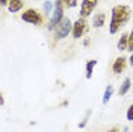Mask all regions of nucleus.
<instances>
[{"instance_id": "f257e3e1", "label": "nucleus", "mask_w": 133, "mask_h": 132, "mask_svg": "<svg viewBox=\"0 0 133 132\" xmlns=\"http://www.w3.org/2000/svg\"><path fill=\"white\" fill-rule=\"evenodd\" d=\"M132 18V8L129 5H115L110 11V20H109V33L115 35L124 27Z\"/></svg>"}, {"instance_id": "9d476101", "label": "nucleus", "mask_w": 133, "mask_h": 132, "mask_svg": "<svg viewBox=\"0 0 133 132\" xmlns=\"http://www.w3.org/2000/svg\"><path fill=\"white\" fill-rule=\"evenodd\" d=\"M104 21H106V14L104 12H98L92 17V26L95 29H101L104 26Z\"/></svg>"}, {"instance_id": "0eeeda50", "label": "nucleus", "mask_w": 133, "mask_h": 132, "mask_svg": "<svg viewBox=\"0 0 133 132\" xmlns=\"http://www.w3.org/2000/svg\"><path fill=\"white\" fill-rule=\"evenodd\" d=\"M127 64H129V59L125 58V56H118V58H115L114 64H112V73L114 74L124 73V70L127 68Z\"/></svg>"}, {"instance_id": "dca6fc26", "label": "nucleus", "mask_w": 133, "mask_h": 132, "mask_svg": "<svg viewBox=\"0 0 133 132\" xmlns=\"http://www.w3.org/2000/svg\"><path fill=\"white\" fill-rule=\"evenodd\" d=\"M125 118H127V122H133V103L127 108V111H125Z\"/></svg>"}, {"instance_id": "20e7f679", "label": "nucleus", "mask_w": 133, "mask_h": 132, "mask_svg": "<svg viewBox=\"0 0 133 132\" xmlns=\"http://www.w3.org/2000/svg\"><path fill=\"white\" fill-rule=\"evenodd\" d=\"M71 32H73V21H71L68 17H65V18L59 23L58 27L55 29V37H56V40H64V38H66Z\"/></svg>"}, {"instance_id": "9b49d317", "label": "nucleus", "mask_w": 133, "mask_h": 132, "mask_svg": "<svg viewBox=\"0 0 133 132\" xmlns=\"http://www.w3.org/2000/svg\"><path fill=\"white\" fill-rule=\"evenodd\" d=\"M116 47H118L119 52H124V50L129 49V32L121 33L119 40H118V43H116Z\"/></svg>"}, {"instance_id": "6ab92c4d", "label": "nucleus", "mask_w": 133, "mask_h": 132, "mask_svg": "<svg viewBox=\"0 0 133 132\" xmlns=\"http://www.w3.org/2000/svg\"><path fill=\"white\" fill-rule=\"evenodd\" d=\"M86 122H88V117H86L85 120H82V123H79V128H80V129H82V128H85V126H86Z\"/></svg>"}, {"instance_id": "f3484780", "label": "nucleus", "mask_w": 133, "mask_h": 132, "mask_svg": "<svg viewBox=\"0 0 133 132\" xmlns=\"http://www.w3.org/2000/svg\"><path fill=\"white\" fill-rule=\"evenodd\" d=\"M127 50H129L130 53L133 52V27H132V31L129 32V49Z\"/></svg>"}, {"instance_id": "2eb2a0df", "label": "nucleus", "mask_w": 133, "mask_h": 132, "mask_svg": "<svg viewBox=\"0 0 133 132\" xmlns=\"http://www.w3.org/2000/svg\"><path fill=\"white\" fill-rule=\"evenodd\" d=\"M62 3H64L65 8H70V9H73L77 6V0H62Z\"/></svg>"}, {"instance_id": "412c9836", "label": "nucleus", "mask_w": 133, "mask_h": 132, "mask_svg": "<svg viewBox=\"0 0 133 132\" xmlns=\"http://www.w3.org/2000/svg\"><path fill=\"white\" fill-rule=\"evenodd\" d=\"M108 132H119V129H118V128H110Z\"/></svg>"}, {"instance_id": "39448f33", "label": "nucleus", "mask_w": 133, "mask_h": 132, "mask_svg": "<svg viewBox=\"0 0 133 132\" xmlns=\"http://www.w3.org/2000/svg\"><path fill=\"white\" fill-rule=\"evenodd\" d=\"M97 6H98V0H82L80 2V9H79V17L89 18Z\"/></svg>"}, {"instance_id": "ddd939ff", "label": "nucleus", "mask_w": 133, "mask_h": 132, "mask_svg": "<svg viewBox=\"0 0 133 132\" xmlns=\"http://www.w3.org/2000/svg\"><path fill=\"white\" fill-rule=\"evenodd\" d=\"M114 85H108L106 88H104V93H103V97H101V103L103 105H108L109 100L112 99V94H114Z\"/></svg>"}, {"instance_id": "f8f14e48", "label": "nucleus", "mask_w": 133, "mask_h": 132, "mask_svg": "<svg viewBox=\"0 0 133 132\" xmlns=\"http://www.w3.org/2000/svg\"><path fill=\"white\" fill-rule=\"evenodd\" d=\"M97 65V61L95 59H89L85 65V77L86 79H91L92 77V73H94V68Z\"/></svg>"}, {"instance_id": "1a4fd4ad", "label": "nucleus", "mask_w": 133, "mask_h": 132, "mask_svg": "<svg viewBox=\"0 0 133 132\" xmlns=\"http://www.w3.org/2000/svg\"><path fill=\"white\" fill-rule=\"evenodd\" d=\"M130 88H132V79H130V77H125L124 81L121 82L119 88H118V96H119V97H124L125 94L130 91Z\"/></svg>"}, {"instance_id": "aec40b11", "label": "nucleus", "mask_w": 133, "mask_h": 132, "mask_svg": "<svg viewBox=\"0 0 133 132\" xmlns=\"http://www.w3.org/2000/svg\"><path fill=\"white\" fill-rule=\"evenodd\" d=\"M129 65L133 67V52L130 53V56H129Z\"/></svg>"}, {"instance_id": "a211bd4d", "label": "nucleus", "mask_w": 133, "mask_h": 132, "mask_svg": "<svg viewBox=\"0 0 133 132\" xmlns=\"http://www.w3.org/2000/svg\"><path fill=\"white\" fill-rule=\"evenodd\" d=\"M8 3H9V0H0L2 8H8Z\"/></svg>"}, {"instance_id": "423d86ee", "label": "nucleus", "mask_w": 133, "mask_h": 132, "mask_svg": "<svg viewBox=\"0 0 133 132\" xmlns=\"http://www.w3.org/2000/svg\"><path fill=\"white\" fill-rule=\"evenodd\" d=\"M86 32H88V23H86V18L79 17L74 23H73V32H71V35H73L74 40H80Z\"/></svg>"}, {"instance_id": "7ed1b4c3", "label": "nucleus", "mask_w": 133, "mask_h": 132, "mask_svg": "<svg viewBox=\"0 0 133 132\" xmlns=\"http://www.w3.org/2000/svg\"><path fill=\"white\" fill-rule=\"evenodd\" d=\"M21 20L24 23H29V25H35V26H41L42 21H44V15L38 9L35 8H27L21 12Z\"/></svg>"}, {"instance_id": "4468645a", "label": "nucleus", "mask_w": 133, "mask_h": 132, "mask_svg": "<svg viewBox=\"0 0 133 132\" xmlns=\"http://www.w3.org/2000/svg\"><path fill=\"white\" fill-rule=\"evenodd\" d=\"M53 9H55V2H51V0H45L44 3H42V12H44V15L49 17L53 14Z\"/></svg>"}, {"instance_id": "6e6552de", "label": "nucleus", "mask_w": 133, "mask_h": 132, "mask_svg": "<svg viewBox=\"0 0 133 132\" xmlns=\"http://www.w3.org/2000/svg\"><path fill=\"white\" fill-rule=\"evenodd\" d=\"M23 6H24V0H9L8 11L11 14H17L23 9Z\"/></svg>"}, {"instance_id": "f03ea898", "label": "nucleus", "mask_w": 133, "mask_h": 132, "mask_svg": "<svg viewBox=\"0 0 133 132\" xmlns=\"http://www.w3.org/2000/svg\"><path fill=\"white\" fill-rule=\"evenodd\" d=\"M64 3H62V0H55V9H53V14L50 15V21H49V31H55L56 27L59 26V23L65 18L64 15Z\"/></svg>"}]
</instances>
